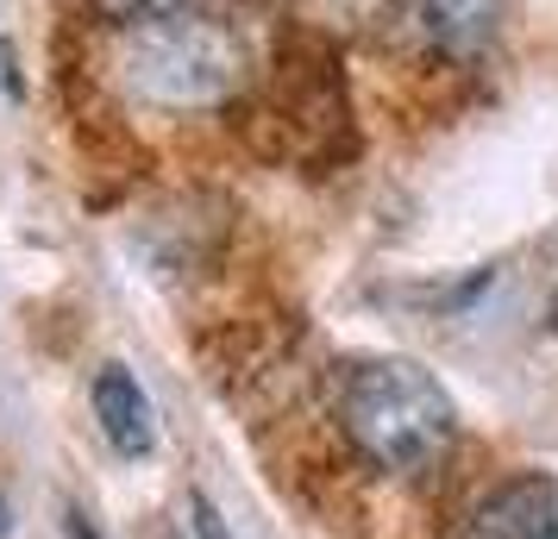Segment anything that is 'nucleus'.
Listing matches in <instances>:
<instances>
[{
  "mask_svg": "<svg viewBox=\"0 0 558 539\" xmlns=\"http://www.w3.org/2000/svg\"><path fill=\"white\" fill-rule=\"evenodd\" d=\"M0 539H7V509H0Z\"/></svg>",
  "mask_w": 558,
  "mask_h": 539,
  "instance_id": "nucleus-10",
  "label": "nucleus"
},
{
  "mask_svg": "<svg viewBox=\"0 0 558 539\" xmlns=\"http://www.w3.org/2000/svg\"><path fill=\"white\" fill-rule=\"evenodd\" d=\"M95 20H107V26H145V20H163V13H177V7H195V0H82Z\"/></svg>",
  "mask_w": 558,
  "mask_h": 539,
  "instance_id": "nucleus-7",
  "label": "nucleus"
},
{
  "mask_svg": "<svg viewBox=\"0 0 558 539\" xmlns=\"http://www.w3.org/2000/svg\"><path fill=\"white\" fill-rule=\"evenodd\" d=\"M320 26L357 32V38H389V32H414V0H302Z\"/></svg>",
  "mask_w": 558,
  "mask_h": 539,
  "instance_id": "nucleus-6",
  "label": "nucleus"
},
{
  "mask_svg": "<svg viewBox=\"0 0 558 539\" xmlns=\"http://www.w3.org/2000/svg\"><path fill=\"white\" fill-rule=\"evenodd\" d=\"M339 427L383 477H433L458 452V408L421 364L371 358L339 383Z\"/></svg>",
  "mask_w": 558,
  "mask_h": 539,
  "instance_id": "nucleus-2",
  "label": "nucleus"
},
{
  "mask_svg": "<svg viewBox=\"0 0 558 539\" xmlns=\"http://www.w3.org/2000/svg\"><path fill=\"white\" fill-rule=\"evenodd\" d=\"M257 76V38L239 13L177 7L120 32V88L157 113H220Z\"/></svg>",
  "mask_w": 558,
  "mask_h": 539,
  "instance_id": "nucleus-1",
  "label": "nucleus"
},
{
  "mask_svg": "<svg viewBox=\"0 0 558 539\" xmlns=\"http://www.w3.org/2000/svg\"><path fill=\"white\" fill-rule=\"evenodd\" d=\"M452 539H558V483L553 477H508L464 509Z\"/></svg>",
  "mask_w": 558,
  "mask_h": 539,
  "instance_id": "nucleus-3",
  "label": "nucleus"
},
{
  "mask_svg": "<svg viewBox=\"0 0 558 539\" xmlns=\"http://www.w3.org/2000/svg\"><path fill=\"white\" fill-rule=\"evenodd\" d=\"M195 534H202V539H227V527H220V514L207 509L202 495H195Z\"/></svg>",
  "mask_w": 558,
  "mask_h": 539,
  "instance_id": "nucleus-8",
  "label": "nucleus"
},
{
  "mask_svg": "<svg viewBox=\"0 0 558 539\" xmlns=\"http://www.w3.org/2000/svg\"><path fill=\"white\" fill-rule=\"evenodd\" d=\"M502 0H414V38L446 63H471L496 45Z\"/></svg>",
  "mask_w": 558,
  "mask_h": 539,
  "instance_id": "nucleus-4",
  "label": "nucleus"
},
{
  "mask_svg": "<svg viewBox=\"0 0 558 539\" xmlns=\"http://www.w3.org/2000/svg\"><path fill=\"white\" fill-rule=\"evenodd\" d=\"M95 420H101V439L120 458H145L157 445V414L145 402V389L132 383L126 364H107L95 377Z\"/></svg>",
  "mask_w": 558,
  "mask_h": 539,
  "instance_id": "nucleus-5",
  "label": "nucleus"
},
{
  "mask_svg": "<svg viewBox=\"0 0 558 539\" xmlns=\"http://www.w3.org/2000/svg\"><path fill=\"white\" fill-rule=\"evenodd\" d=\"M63 539H101V534L88 527V514H76V509H70V514H63Z\"/></svg>",
  "mask_w": 558,
  "mask_h": 539,
  "instance_id": "nucleus-9",
  "label": "nucleus"
}]
</instances>
